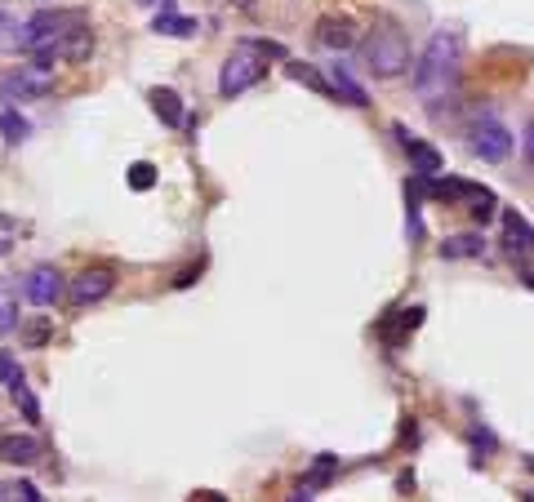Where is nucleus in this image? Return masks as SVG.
Masks as SVG:
<instances>
[{"label": "nucleus", "instance_id": "obj_5", "mask_svg": "<svg viewBox=\"0 0 534 502\" xmlns=\"http://www.w3.org/2000/svg\"><path fill=\"white\" fill-rule=\"evenodd\" d=\"M517 147V138H512V129L503 125V120H494V116H481L477 125H472V156L485 160V165H503L508 156Z\"/></svg>", "mask_w": 534, "mask_h": 502}, {"label": "nucleus", "instance_id": "obj_7", "mask_svg": "<svg viewBox=\"0 0 534 502\" xmlns=\"http://www.w3.org/2000/svg\"><path fill=\"white\" fill-rule=\"evenodd\" d=\"M111 289H116L111 267H85V271L72 280V302H76V307H90V302H103Z\"/></svg>", "mask_w": 534, "mask_h": 502}, {"label": "nucleus", "instance_id": "obj_8", "mask_svg": "<svg viewBox=\"0 0 534 502\" xmlns=\"http://www.w3.org/2000/svg\"><path fill=\"white\" fill-rule=\"evenodd\" d=\"M23 294L27 302H36V307H53V302L62 298V276H58V267H32V276L23 280Z\"/></svg>", "mask_w": 534, "mask_h": 502}, {"label": "nucleus", "instance_id": "obj_23", "mask_svg": "<svg viewBox=\"0 0 534 502\" xmlns=\"http://www.w3.org/2000/svg\"><path fill=\"white\" fill-rule=\"evenodd\" d=\"M9 396H14V404H23L27 422H41V404H36V396L27 392V383H23V378H18V383H9Z\"/></svg>", "mask_w": 534, "mask_h": 502}, {"label": "nucleus", "instance_id": "obj_22", "mask_svg": "<svg viewBox=\"0 0 534 502\" xmlns=\"http://www.w3.org/2000/svg\"><path fill=\"white\" fill-rule=\"evenodd\" d=\"M0 50H23V23L0 9Z\"/></svg>", "mask_w": 534, "mask_h": 502}, {"label": "nucleus", "instance_id": "obj_16", "mask_svg": "<svg viewBox=\"0 0 534 502\" xmlns=\"http://www.w3.org/2000/svg\"><path fill=\"white\" fill-rule=\"evenodd\" d=\"M18 329V280L5 276L0 280V334H14Z\"/></svg>", "mask_w": 534, "mask_h": 502}, {"label": "nucleus", "instance_id": "obj_26", "mask_svg": "<svg viewBox=\"0 0 534 502\" xmlns=\"http://www.w3.org/2000/svg\"><path fill=\"white\" fill-rule=\"evenodd\" d=\"M129 183H134L138 192H148V187L157 183V169H152V165H134V169H129Z\"/></svg>", "mask_w": 534, "mask_h": 502}, {"label": "nucleus", "instance_id": "obj_13", "mask_svg": "<svg viewBox=\"0 0 534 502\" xmlns=\"http://www.w3.org/2000/svg\"><path fill=\"white\" fill-rule=\"evenodd\" d=\"M152 32H157V36H174V41H183V36H196V32H201V23H196V18H187V14H174V9H157Z\"/></svg>", "mask_w": 534, "mask_h": 502}, {"label": "nucleus", "instance_id": "obj_2", "mask_svg": "<svg viewBox=\"0 0 534 502\" xmlns=\"http://www.w3.org/2000/svg\"><path fill=\"white\" fill-rule=\"evenodd\" d=\"M361 53H366V67H370L374 76H383V81H392V76H401V71L415 67L405 32L392 27V23H378L370 36L361 41Z\"/></svg>", "mask_w": 534, "mask_h": 502}, {"label": "nucleus", "instance_id": "obj_25", "mask_svg": "<svg viewBox=\"0 0 534 502\" xmlns=\"http://www.w3.org/2000/svg\"><path fill=\"white\" fill-rule=\"evenodd\" d=\"M0 498H23V502H41L45 494L36 489V485H27V480H5L0 485Z\"/></svg>", "mask_w": 534, "mask_h": 502}, {"label": "nucleus", "instance_id": "obj_14", "mask_svg": "<svg viewBox=\"0 0 534 502\" xmlns=\"http://www.w3.org/2000/svg\"><path fill=\"white\" fill-rule=\"evenodd\" d=\"M329 85H334V99H348L352 107H370V94L357 85V76H352L343 62H334V67H329Z\"/></svg>", "mask_w": 534, "mask_h": 502}, {"label": "nucleus", "instance_id": "obj_28", "mask_svg": "<svg viewBox=\"0 0 534 502\" xmlns=\"http://www.w3.org/2000/svg\"><path fill=\"white\" fill-rule=\"evenodd\" d=\"M14 236H18V227H14V218L9 213H0V258L14 250Z\"/></svg>", "mask_w": 534, "mask_h": 502}, {"label": "nucleus", "instance_id": "obj_20", "mask_svg": "<svg viewBox=\"0 0 534 502\" xmlns=\"http://www.w3.org/2000/svg\"><path fill=\"white\" fill-rule=\"evenodd\" d=\"M419 325H424V307H410V311H401V320H396V325H383L378 334H383L392 347H401V334H415Z\"/></svg>", "mask_w": 534, "mask_h": 502}, {"label": "nucleus", "instance_id": "obj_1", "mask_svg": "<svg viewBox=\"0 0 534 502\" xmlns=\"http://www.w3.org/2000/svg\"><path fill=\"white\" fill-rule=\"evenodd\" d=\"M463 76V32L459 27H441L432 32V41L424 45L419 62H415V94L427 111H441V102L454 99V85Z\"/></svg>", "mask_w": 534, "mask_h": 502}, {"label": "nucleus", "instance_id": "obj_24", "mask_svg": "<svg viewBox=\"0 0 534 502\" xmlns=\"http://www.w3.org/2000/svg\"><path fill=\"white\" fill-rule=\"evenodd\" d=\"M50 334H53V316H41V320H32V325L23 329V343H27V347H45Z\"/></svg>", "mask_w": 534, "mask_h": 502}, {"label": "nucleus", "instance_id": "obj_30", "mask_svg": "<svg viewBox=\"0 0 534 502\" xmlns=\"http://www.w3.org/2000/svg\"><path fill=\"white\" fill-rule=\"evenodd\" d=\"M138 5H148V9H174V0H138Z\"/></svg>", "mask_w": 534, "mask_h": 502}, {"label": "nucleus", "instance_id": "obj_32", "mask_svg": "<svg viewBox=\"0 0 534 502\" xmlns=\"http://www.w3.org/2000/svg\"><path fill=\"white\" fill-rule=\"evenodd\" d=\"M236 5H250V0H236Z\"/></svg>", "mask_w": 534, "mask_h": 502}, {"label": "nucleus", "instance_id": "obj_6", "mask_svg": "<svg viewBox=\"0 0 534 502\" xmlns=\"http://www.w3.org/2000/svg\"><path fill=\"white\" fill-rule=\"evenodd\" d=\"M50 85H53L50 67H41V62H32V67H14V71L0 76V102H32V99H41Z\"/></svg>", "mask_w": 534, "mask_h": 502}, {"label": "nucleus", "instance_id": "obj_11", "mask_svg": "<svg viewBox=\"0 0 534 502\" xmlns=\"http://www.w3.org/2000/svg\"><path fill=\"white\" fill-rule=\"evenodd\" d=\"M41 440L36 436H18V431H9V436H0V462H9V467H36L41 462Z\"/></svg>", "mask_w": 534, "mask_h": 502}, {"label": "nucleus", "instance_id": "obj_3", "mask_svg": "<svg viewBox=\"0 0 534 502\" xmlns=\"http://www.w3.org/2000/svg\"><path fill=\"white\" fill-rule=\"evenodd\" d=\"M263 76H267V53L241 45V53H232V58L223 62V71H218V94H223V99H236V94L254 90Z\"/></svg>", "mask_w": 534, "mask_h": 502}, {"label": "nucleus", "instance_id": "obj_27", "mask_svg": "<svg viewBox=\"0 0 534 502\" xmlns=\"http://www.w3.org/2000/svg\"><path fill=\"white\" fill-rule=\"evenodd\" d=\"M18 378H23V369H18V360H14V355H9V352H0V383L9 387V383H18Z\"/></svg>", "mask_w": 534, "mask_h": 502}, {"label": "nucleus", "instance_id": "obj_9", "mask_svg": "<svg viewBox=\"0 0 534 502\" xmlns=\"http://www.w3.org/2000/svg\"><path fill=\"white\" fill-rule=\"evenodd\" d=\"M392 134L401 138V147H405V156H410V165H415V174H424V178H432V174H441V151L427 147L419 134H410L405 125H392Z\"/></svg>", "mask_w": 534, "mask_h": 502}, {"label": "nucleus", "instance_id": "obj_19", "mask_svg": "<svg viewBox=\"0 0 534 502\" xmlns=\"http://www.w3.org/2000/svg\"><path fill=\"white\" fill-rule=\"evenodd\" d=\"M334 471H339V458L320 453V458H317V467H312V476H308V480L299 485V494H294V498H312V494H317L320 485H329V476H334Z\"/></svg>", "mask_w": 534, "mask_h": 502}, {"label": "nucleus", "instance_id": "obj_17", "mask_svg": "<svg viewBox=\"0 0 534 502\" xmlns=\"http://www.w3.org/2000/svg\"><path fill=\"white\" fill-rule=\"evenodd\" d=\"M485 253V241H481L477 232H468V236H445L441 241V258H481Z\"/></svg>", "mask_w": 534, "mask_h": 502}, {"label": "nucleus", "instance_id": "obj_12", "mask_svg": "<svg viewBox=\"0 0 534 502\" xmlns=\"http://www.w3.org/2000/svg\"><path fill=\"white\" fill-rule=\"evenodd\" d=\"M317 41L325 45V50H352L361 36H357V23L352 18H320V27H317Z\"/></svg>", "mask_w": 534, "mask_h": 502}, {"label": "nucleus", "instance_id": "obj_29", "mask_svg": "<svg viewBox=\"0 0 534 502\" xmlns=\"http://www.w3.org/2000/svg\"><path fill=\"white\" fill-rule=\"evenodd\" d=\"M521 147H526V156H530V160H534V125H530V129H526V138H521Z\"/></svg>", "mask_w": 534, "mask_h": 502}, {"label": "nucleus", "instance_id": "obj_15", "mask_svg": "<svg viewBox=\"0 0 534 502\" xmlns=\"http://www.w3.org/2000/svg\"><path fill=\"white\" fill-rule=\"evenodd\" d=\"M285 76L294 81V85H303V90H312V94H320V99H334V85L320 76L312 62H285Z\"/></svg>", "mask_w": 534, "mask_h": 502}, {"label": "nucleus", "instance_id": "obj_21", "mask_svg": "<svg viewBox=\"0 0 534 502\" xmlns=\"http://www.w3.org/2000/svg\"><path fill=\"white\" fill-rule=\"evenodd\" d=\"M0 134H5V143H27V134H32V125H27V116H18L14 107H5L0 111Z\"/></svg>", "mask_w": 534, "mask_h": 502}, {"label": "nucleus", "instance_id": "obj_18", "mask_svg": "<svg viewBox=\"0 0 534 502\" xmlns=\"http://www.w3.org/2000/svg\"><path fill=\"white\" fill-rule=\"evenodd\" d=\"M152 111H157L165 125H174V129L187 120V116H183V99H178L174 90H152Z\"/></svg>", "mask_w": 534, "mask_h": 502}, {"label": "nucleus", "instance_id": "obj_4", "mask_svg": "<svg viewBox=\"0 0 534 502\" xmlns=\"http://www.w3.org/2000/svg\"><path fill=\"white\" fill-rule=\"evenodd\" d=\"M32 58L41 62V67H53V62H85L90 53H94V32L81 23V27H72V32H62V36H50V41H36L32 45Z\"/></svg>", "mask_w": 534, "mask_h": 502}, {"label": "nucleus", "instance_id": "obj_31", "mask_svg": "<svg viewBox=\"0 0 534 502\" xmlns=\"http://www.w3.org/2000/svg\"><path fill=\"white\" fill-rule=\"evenodd\" d=\"M526 285H530V289H534V271H530V276H526Z\"/></svg>", "mask_w": 534, "mask_h": 502}, {"label": "nucleus", "instance_id": "obj_10", "mask_svg": "<svg viewBox=\"0 0 534 502\" xmlns=\"http://www.w3.org/2000/svg\"><path fill=\"white\" fill-rule=\"evenodd\" d=\"M503 250H508V258H530L534 253V227L517 209L503 213Z\"/></svg>", "mask_w": 534, "mask_h": 502}]
</instances>
